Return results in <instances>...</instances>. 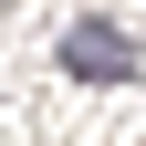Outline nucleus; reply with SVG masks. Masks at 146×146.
<instances>
[{
	"label": "nucleus",
	"mask_w": 146,
	"mask_h": 146,
	"mask_svg": "<svg viewBox=\"0 0 146 146\" xmlns=\"http://www.w3.org/2000/svg\"><path fill=\"white\" fill-rule=\"evenodd\" d=\"M52 63H63L73 84H136V31H125V21H104V11H84V21H63Z\"/></svg>",
	"instance_id": "obj_1"
}]
</instances>
